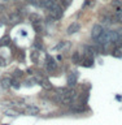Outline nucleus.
<instances>
[{
	"label": "nucleus",
	"mask_w": 122,
	"mask_h": 125,
	"mask_svg": "<svg viewBox=\"0 0 122 125\" xmlns=\"http://www.w3.org/2000/svg\"><path fill=\"white\" fill-rule=\"evenodd\" d=\"M111 31L112 30H103L101 31V34H100V37L96 39L97 41V43H99L100 46H107V44H109L112 41H111Z\"/></svg>",
	"instance_id": "1"
},
{
	"label": "nucleus",
	"mask_w": 122,
	"mask_h": 125,
	"mask_svg": "<svg viewBox=\"0 0 122 125\" xmlns=\"http://www.w3.org/2000/svg\"><path fill=\"white\" fill-rule=\"evenodd\" d=\"M23 112L26 113V115H31V116H37L39 112H40V108L38 107V105L35 104H26L25 109H23Z\"/></svg>",
	"instance_id": "2"
},
{
	"label": "nucleus",
	"mask_w": 122,
	"mask_h": 125,
	"mask_svg": "<svg viewBox=\"0 0 122 125\" xmlns=\"http://www.w3.org/2000/svg\"><path fill=\"white\" fill-rule=\"evenodd\" d=\"M103 26L99 25V23H96V25H94L92 26V29H91V38L92 39H97L100 37V34H101V31H103Z\"/></svg>",
	"instance_id": "3"
},
{
	"label": "nucleus",
	"mask_w": 122,
	"mask_h": 125,
	"mask_svg": "<svg viewBox=\"0 0 122 125\" xmlns=\"http://www.w3.org/2000/svg\"><path fill=\"white\" fill-rule=\"evenodd\" d=\"M47 69H48V72H55L57 69V62L51 56H47Z\"/></svg>",
	"instance_id": "4"
},
{
	"label": "nucleus",
	"mask_w": 122,
	"mask_h": 125,
	"mask_svg": "<svg viewBox=\"0 0 122 125\" xmlns=\"http://www.w3.org/2000/svg\"><path fill=\"white\" fill-rule=\"evenodd\" d=\"M81 30V25L78 22H73L72 25H69V27H68V34L69 35H72V34H75V33H78V31Z\"/></svg>",
	"instance_id": "5"
},
{
	"label": "nucleus",
	"mask_w": 122,
	"mask_h": 125,
	"mask_svg": "<svg viewBox=\"0 0 122 125\" xmlns=\"http://www.w3.org/2000/svg\"><path fill=\"white\" fill-rule=\"evenodd\" d=\"M0 86H1L4 90L9 89L12 86V80L9 77H1V78H0Z\"/></svg>",
	"instance_id": "6"
},
{
	"label": "nucleus",
	"mask_w": 122,
	"mask_h": 125,
	"mask_svg": "<svg viewBox=\"0 0 122 125\" xmlns=\"http://www.w3.org/2000/svg\"><path fill=\"white\" fill-rule=\"evenodd\" d=\"M9 22L10 23H17V22H19L22 20V17H21V14L19 13H12V14H9Z\"/></svg>",
	"instance_id": "7"
},
{
	"label": "nucleus",
	"mask_w": 122,
	"mask_h": 125,
	"mask_svg": "<svg viewBox=\"0 0 122 125\" xmlns=\"http://www.w3.org/2000/svg\"><path fill=\"white\" fill-rule=\"evenodd\" d=\"M68 83H69V86H74V85L77 83V72H73V73L69 76Z\"/></svg>",
	"instance_id": "8"
},
{
	"label": "nucleus",
	"mask_w": 122,
	"mask_h": 125,
	"mask_svg": "<svg viewBox=\"0 0 122 125\" xmlns=\"http://www.w3.org/2000/svg\"><path fill=\"white\" fill-rule=\"evenodd\" d=\"M112 55H113V56H114V57H122V44L117 46L116 48L113 50Z\"/></svg>",
	"instance_id": "9"
},
{
	"label": "nucleus",
	"mask_w": 122,
	"mask_h": 125,
	"mask_svg": "<svg viewBox=\"0 0 122 125\" xmlns=\"http://www.w3.org/2000/svg\"><path fill=\"white\" fill-rule=\"evenodd\" d=\"M72 59H73V61L75 62V64H81V61H82V59H81V53L78 52V51H75V52H73V55H72Z\"/></svg>",
	"instance_id": "10"
},
{
	"label": "nucleus",
	"mask_w": 122,
	"mask_h": 125,
	"mask_svg": "<svg viewBox=\"0 0 122 125\" xmlns=\"http://www.w3.org/2000/svg\"><path fill=\"white\" fill-rule=\"evenodd\" d=\"M30 3L33 4V5L38 7V8H44L46 0H30Z\"/></svg>",
	"instance_id": "11"
},
{
	"label": "nucleus",
	"mask_w": 122,
	"mask_h": 125,
	"mask_svg": "<svg viewBox=\"0 0 122 125\" xmlns=\"http://www.w3.org/2000/svg\"><path fill=\"white\" fill-rule=\"evenodd\" d=\"M40 85L43 86V87H44L46 90H49V89H52V83H51V82L47 80V78H43V80L40 81Z\"/></svg>",
	"instance_id": "12"
},
{
	"label": "nucleus",
	"mask_w": 122,
	"mask_h": 125,
	"mask_svg": "<svg viewBox=\"0 0 122 125\" xmlns=\"http://www.w3.org/2000/svg\"><path fill=\"white\" fill-rule=\"evenodd\" d=\"M5 115L7 116H17L18 115V111H16V109H7Z\"/></svg>",
	"instance_id": "13"
},
{
	"label": "nucleus",
	"mask_w": 122,
	"mask_h": 125,
	"mask_svg": "<svg viewBox=\"0 0 122 125\" xmlns=\"http://www.w3.org/2000/svg\"><path fill=\"white\" fill-rule=\"evenodd\" d=\"M114 17H116V20H117V21H118V22H121V23H122V9H120L118 12H117Z\"/></svg>",
	"instance_id": "14"
},
{
	"label": "nucleus",
	"mask_w": 122,
	"mask_h": 125,
	"mask_svg": "<svg viewBox=\"0 0 122 125\" xmlns=\"http://www.w3.org/2000/svg\"><path fill=\"white\" fill-rule=\"evenodd\" d=\"M38 56H39V52H37V51H34V52H31V59H33L34 62L38 61Z\"/></svg>",
	"instance_id": "15"
},
{
	"label": "nucleus",
	"mask_w": 122,
	"mask_h": 125,
	"mask_svg": "<svg viewBox=\"0 0 122 125\" xmlns=\"http://www.w3.org/2000/svg\"><path fill=\"white\" fill-rule=\"evenodd\" d=\"M10 43V39L9 38H4L3 41H1V43H0V46H8Z\"/></svg>",
	"instance_id": "16"
},
{
	"label": "nucleus",
	"mask_w": 122,
	"mask_h": 125,
	"mask_svg": "<svg viewBox=\"0 0 122 125\" xmlns=\"http://www.w3.org/2000/svg\"><path fill=\"white\" fill-rule=\"evenodd\" d=\"M94 3H95L94 0H86L84 4H83V7L86 8V7H88V5H94Z\"/></svg>",
	"instance_id": "17"
},
{
	"label": "nucleus",
	"mask_w": 122,
	"mask_h": 125,
	"mask_svg": "<svg viewBox=\"0 0 122 125\" xmlns=\"http://www.w3.org/2000/svg\"><path fill=\"white\" fill-rule=\"evenodd\" d=\"M58 1H60V3L62 4V5H64V7H68L69 4H70V1H72V0H58Z\"/></svg>",
	"instance_id": "18"
},
{
	"label": "nucleus",
	"mask_w": 122,
	"mask_h": 125,
	"mask_svg": "<svg viewBox=\"0 0 122 125\" xmlns=\"http://www.w3.org/2000/svg\"><path fill=\"white\" fill-rule=\"evenodd\" d=\"M117 33H118V42L122 44V29H120V30H117Z\"/></svg>",
	"instance_id": "19"
},
{
	"label": "nucleus",
	"mask_w": 122,
	"mask_h": 125,
	"mask_svg": "<svg viewBox=\"0 0 122 125\" xmlns=\"http://www.w3.org/2000/svg\"><path fill=\"white\" fill-rule=\"evenodd\" d=\"M12 86H13V87H16V89H18V87H19V83H18L16 80H13V81H12Z\"/></svg>",
	"instance_id": "20"
},
{
	"label": "nucleus",
	"mask_w": 122,
	"mask_h": 125,
	"mask_svg": "<svg viewBox=\"0 0 122 125\" xmlns=\"http://www.w3.org/2000/svg\"><path fill=\"white\" fill-rule=\"evenodd\" d=\"M64 46H65V43H64V42H61V43H58V44L55 47V50H60V48H62Z\"/></svg>",
	"instance_id": "21"
},
{
	"label": "nucleus",
	"mask_w": 122,
	"mask_h": 125,
	"mask_svg": "<svg viewBox=\"0 0 122 125\" xmlns=\"http://www.w3.org/2000/svg\"><path fill=\"white\" fill-rule=\"evenodd\" d=\"M117 1H122V0H117Z\"/></svg>",
	"instance_id": "22"
}]
</instances>
